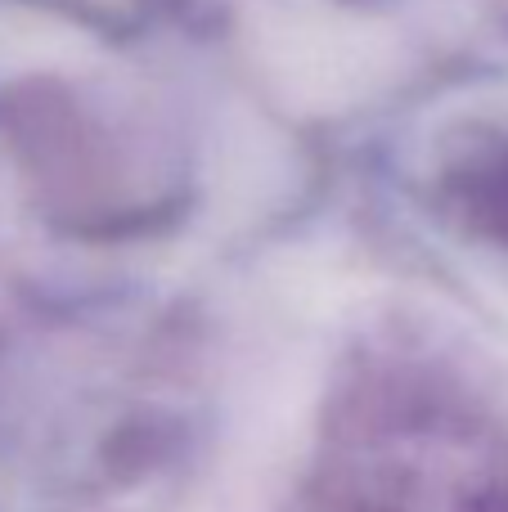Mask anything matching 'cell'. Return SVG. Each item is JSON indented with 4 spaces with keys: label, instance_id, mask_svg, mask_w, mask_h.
Segmentation results:
<instances>
[{
    "label": "cell",
    "instance_id": "cell-1",
    "mask_svg": "<svg viewBox=\"0 0 508 512\" xmlns=\"http://www.w3.org/2000/svg\"><path fill=\"white\" fill-rule=\"evenodd\" d=\"M315 512H508V450L446 400L369 396L333 427Z\"/></svg>",
    "mask_w": 508,
    "mask_h": 512
}]
</instances>
